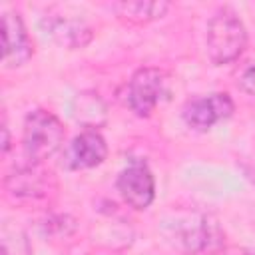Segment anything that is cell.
Masks as SVG:
<instances>
[{
  "label": "cell",
  "instance_id": "1",
  "mask_svg": "<svg viewBox=\"0 0 255 255\" xmlns=\"http://www.w3.org/2000/svg\"><path fill=\"white\" fill-rule=\"evenodd\" d=\"M163 233L177 249L187 253L215 249L221 245L223 237L217 221L211 215L199 211L173 213L169 219L163 221Z\"/></svg>",
  "mask_w": 255,
  "mask_h": 255
},
{
  "label": "cell",
  "instance_id": "2",
  "mask_svg": "<svg viewBox=\"0 0 255 255\" xmlns=\"http://www.w3.org/2000/svg\"><path fill=\"white\" fill-rule=\"evenodd\" d=\"M205 48L213 66L231 64L245 52L247 30L233 10L221 8L211 16L205 34Z\"/></svg>",
  "mask_w": 255,
  "mask_h": 255
},
{
  "label": "cell",
  "instance_id": "3",
  "mask_svg": "<svg viewBox=\"0 0 255 255\" xmlns=\"http://www.w3.org/2000/svg\"><path fill=\"white\" fill-rule=\"evenodd\" d=\"M64 126L48 110H32L24 120L22 147L30 163H42L64 145Z\"/></svg>",
  "mask_w": 255,
  "mask_h": 255
},
{
  "label": "cell",
  "instance_id": "4",
  "mask_svg": "<svg viewBox=\"0 0 255 255\" xmlns=\"http://www.w3.org/2000/svg\"><path fill=\"white\" fill-rule=\"evenodd\" d=\"M167 94V76L157 68H139L126 84V106L139 118H147Z\"/></svg>",
  "mask_w": 255,
  "mask_h": 255
},
{
  "label": "cell",
  "instance_id": "5",
  "mask_svg": "<svg viewBox=\"0 0 255 255\" xmlns=\"http://www.w3.org/2000/svg\"><path fill=\"white\" fill-rule=\"evenodd\" d=\"M233 110H235V104L231 96L225 92H215L209 96L189 100L181 110V118L191 129L207 131L215 124L227 120L233 114Z\"/></svg>",
  "mask_w": 255,
  "mask_h": 255
},
{
  "label": "cell",
  "instance_id": "6",
  "mask_svg": "<svg viewBox=\"0 0 255 255\" xmlns=\"http://www.w3.org/2000/svg\"><path fill=\"white\" fill-rule=\"evenodd\" d=\"M116 187L124 201L133 209H147L155 199V179L143 161H133L122 169Z\"/></svg>",
  "mask_w": 255,
  "mask_h": 255
},
{
  "label": "cell",
  "instance_id": "7",
  "mask_svg": "<svg viewBox=\"0 0 255 255\" xmlns=\"http://www.w3.org/2000/svg\"><path fill=\"white\" fill-rule=\"evenodd\" d=\"M32 40L18 12L2 14V62L8 68H18L32 58Z\"/></svg>",
  "mask_w": 255,
  "mask_h": 255
},
{
  "label": "cell",
  "instance_id": "8",
  "mask_svg": "<svg viewBox=\"0 0 255 255\" xmlns=\"http://www.w3.org/2000/svg\"><path fill=\"white\" fill-rule=\"evenodd\" d=\"M42 30L52 42L68 50H80L88 46L94 38L92 26L78 16H62V14L46 16L42 20Z\"/></svg>",
  "mask_w": 255,
  "mask_h": 255
},
{
  "label": "cell",
  "instance_id": "9",
  "mask_svg": "<svg viewBox=\"0 0 255 255\" xmlns=\"http://www.w3.org/2000/svg\"><path fill=\"white\" fill-rule=\"evenodd\" d=\"M108 155L106 139L96 129H84L66 147L62 165L68 169H90L100 165Z\"/></svg>",
  "mask_w": 255,
  "mask_h": 255
},
{
  "label": "cell",
  "instance_id": "10",
  "mask_svg": "<svg viewBox=\"0 0 255 255\" xmlns=\"http://www.w3.org/2000/svg\"><path fill=\"white\" fill-rule=\"evenodd\" d=\"M4 185L8 193L16 197H44L52 187H56V181L52 171L42 169L40 163H30L6 175Z\"/></svg>",
  "mask_w": 255,
  "mask_h": 255
},
{
  "label": "cell",
  "instance_id": "11",
  "mask_svg": "<svg viewBox=\"0 0 255 255\" xmlns=\"http://www.w3.org/2000/svg\"><path fill=\"white\" fill-rule=\"evenodd\" d=\"M72 118L76 120V124H80L86 129H96L102 128L108 122V104L102 100L100 94L86 90V92H78L72 100Z\"/></svg>",
  "mask_w": 255,
  "mask_h": 255
},
{
  "label": "cell",
  "instance_id": "12",
  "mask_svg": "<svg viewBox=\"0 0 255 255\" xmlns=\"http://www.w3.org/2000/svg\"><path fill=\"white\" fill-rule=\"evenodd\" d=\"M114 10L120 14V18L141 24L163 18L169 10V4L163 0H135V2H118L114 4Z\"/></svg>",
  "mask_w": 255,
  "mask_h": 255
},
{
  "label": "cell",
  "instance_id": "13",
  "mask_svg": "<svg viewBox=\"0 0 255 255\" xmlns=\"http://www.w3.org/2000/svg\"><path fill=\"white\" fill-rule=\"evenodd\" d=\"M0 255H32L26 231L8 219L0 227Z\"/></svg>",
  "mask_w": 255,
  "mask_h": 255
},
{
  "label": "cell",
  "instance_id": "14",
  "mask_svg": "<svg viewBox=\"0 0 255 255\" xmlns=\"http://www.w3.org/2000/svg\"><path fill=\"white\" fill-rule=\"evenodd\" d=\"M46 227H48V231H54L56 235L68 237L76 229V219L70 217V215H56V217H50L46 221Z\"/></svg>",
  "mask_w": 255,
  "mask_h": 255
},
{
  "label": "cell",
  "instance_id": "15",
  "mask_svg": "<svg viewBox=\"0 0 255 255\" xmlns=\"http://www.w3.org/2000/svg\"><path fill=\"white\" fill-rule=\"evenodd\" d=\"M237 86H239L245 94H249V96L255 98V62L247 64V66L241 70V74L237 76Z\"/></svg>",
  "mask_w": 255,
  "mask_h": 255
},
{
  "label": "cell",
  "instance_id": "16",
  "mask_svg": "<svg viewBox=\"0 0 255 255\" xmlns=\"http://www.w3.org/2000/svg\"><path fill=\"white\" fill-rule=\"evenodd\" d=\"M10 147V133H8V126L2 124V151H8Z\"/></svg>",
  "mask_w": 255,
  "mask_h": 255
},
{
  "label": "cell",
  "instance_id": "17",
  "mask_svg": "<svg viewBox=\"0 0 255 255\" xmlns=\"http://www.w3.org/2000/svg\"><path fill=\"white\" fill-rule=\"evenodd\" d=\"M239 255H255V251H253V249H245V251H241Z\"/></svg>",
  "mask_w": 255,
  "mask_h": 255
}]
</instances>
